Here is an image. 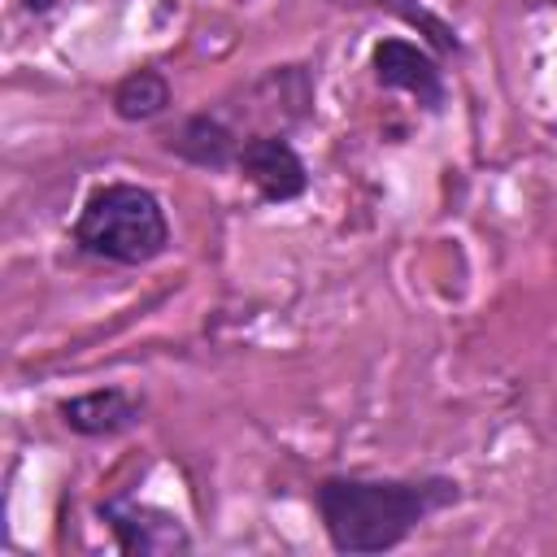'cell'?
I'll use <instances>...</instances> for the list:
<instances>
[{
    "label": "cell",
    "mask_w": 557,
    "mask_h": 557,
    "mask_svg": "<svg viewBox=\"0 0 557 557\" xmlns=\"http://www.w3.org/2000/svg\"><path fill=\"white\" fill-rule=\"evenodd\" d=\"M457 483L444 474L422 479H322L313 500L335 553H383L396 548L413 527L457 500Z\"/></svg>",
    "instance_id": "obj_1"
},
{
    "label": "cell",
    "mask_w": 557,
    "mask_h": 557,
    "mask_svg": "<svg viewBox=\"0 0 557 557\" xmlns=\"http://www.w3.org/2000/svg\"><path fill=\"white\" fill-rule=\"evenodd\" d=\"M170 104V83L157 70H135L113 91V113L122 122H148Z\"/></svg>",
    "instance_id": "obj_8"
},
{
    "label": "cell",
    "mask_w": 557,
    "mask_h": 557,
    "mask_svg": "<svg viewBox=\"0 0 557 557\" xmlns=\"http://www.w3.org/2000/svg\"><path fill=\"white\" fill-rule=\"evenodd\" d=\"M170 152H178L183 161H196V165H209V170H222V165H235L244 139L235 126H226L218 113H196L187 117L170 139H165Z\"/></svg>",
    "instance_id": "obj_7"
},
{
    "label": "cell",
    "mask_w": 557,
    "mask_h": 557,
    "mask_svg": "<svg viewBox=\"0 0 557 557\" xmlns=\"http://www.w3.org/2000/svg\"><path fill=\"white\" fill-rule=\"evenodd\" d=\"M100 518L109 522L122 553H187L191 548L187 527L170 509L131 500V496H109L100 500Z\"/></svg>",
    "instance_id": "obj_3"
},
{
    "label": "cell",
    "mask_w": 557,
    "mask_h": 557,
    "mask_svg": "<svg viewBox=\"0 0 557 557\" xmlns=\"http://www.w3.org/2000/svg\"><path fill=\"white\" fill-rule=\"evenodd\" d=\"M370 65H374V78L383 87L409 91L426 109L444 104V74L431 61V52H422L418 44H409V39H379L374 52H370Z\"/></svg>",
    "instance_id": "obj_5"
},
{
    "label": "cell",
    "mask_w": 557,
    "mask_h": 557,
    "mask_svg": "<svg viewBox=\"0 0 557 557\" xmlns=\"http://www.w3.org/2000/svg\"><path fill=\"white\" fill-rule=\"evenodd\" d=\"M74 244L113 265H148L170 248V222L148 187L104 183L78 209Z\"/></svg>",
    "instance_id": "obj_2"
},
{
    "label": "cell",
    "mask_w": 557,
    "mask_h": 557,
    "mask_svg": "<svg viewBox=\"0 0 557 557\" xmlns=\"http://www.w3.org/2000/svg\"><path fill=\"white\" fill-rule=\"evenodd\" d=\"M52 4H57V0H26V9H30V13H48Z\"/></svg>",
    "instance_id": "obj_9"
},
{
    "label": "cell",
    "mask_w": 557,
    "mask_h": 557,
    "mask_svg": "<svg viewBox=\"0 0 557 557\" xmlns=\"http://www.w3.org/2000/svg\"><path fill=\"white\" fill-rule=\"evenodd\" d=\"M239 174L274 205L283 200H296L305 187H309V174H305V161L296 157V148L283 139V135H248L239 157H235Z\"/></svg>",
    "instance_id": "obj_4"
},
{
    "label": "cell",
    "mask_w": 557,
    "mask_h": 557,
    "mask_svg": "<svg viewBox=\"0 0 557 557\" xmlns=\"http://www.w3.org/2000/svg\"><path fill=\"white\" fill-rule=\"evenodd\" d=\"M139 418H144V405L126 387H100V392L61 400V422L78 435H117V431H131Z\"/></svg>",
    "instance_id": "obj_6"
}]
</instances>
